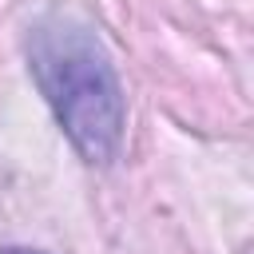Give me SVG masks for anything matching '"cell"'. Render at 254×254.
<instances>
[{"mask_svg": "<svg viewBox=\"0 0 254 254\" xmlns=\"http://www.w3.org/2000/svg\"><path fill=\"white\" fill-rule=\"evenodd\" d=\"M0 254H36V250H0Z\"/></svg>", "mask_w": 254, "mask_h": 254, "instance_id": "obj_2", "label": "cell"}, {"mask_svg": "<svg viewBox=\"0 0 254 254\" xmlns=\"http://www.w3.org/2000/svg\"><path fill=\"white\" fill-rule=\"evenodd\" d=\"M28 56L32 75L75 151L91 163H107L123 139V87L95 32L71 16H48L36 24Z\"/></svg>", "mask_w": 254, "mask_h": 254, "instance_id": "obj_1", "label": "cell"}]
</instances>
